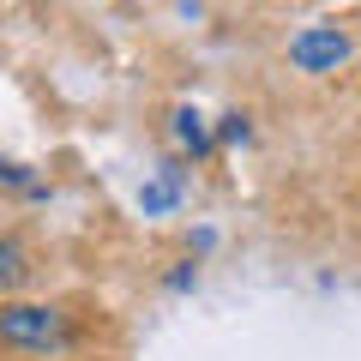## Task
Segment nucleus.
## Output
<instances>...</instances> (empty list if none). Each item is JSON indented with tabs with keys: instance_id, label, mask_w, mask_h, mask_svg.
I'll return each instance as SVG.
<instances>
[{
	"instance_id": "f257e3e1",
	"label": "nucleus",
	"mask_w": 361,
	"mask_h": 361,
	"mask_svg": "<svg viewBox=\"0 0 361 361\" xmlns=\"http://www.w3.org/2000/svg\"><path fill=\"white\" fill-rule=\"evenodd\" d=\"M0 337L18 349H54L66 337V319L42 301H13V307H0Z\"/></svg>"
},
{
	"instance_id": "f03ea898",
	"label": "nucleus",
	"mask_w": 361,
	"mask_h": 361,
	"mask_svg": "<svg viewBox=\"0 0 361 361\" xmlns=\"http://www.w3.org/2000/svg\"><path fill=\"white\" fill-rule=\"evenodd\" d=\"M289 61H295L301 73H337V66L349 61V37L337 25H301L295 37H289Z\"/></svg>"
},
{
	"instance_id": "7ed1b4c3",
	"label": "nucleus",
	"mask_w": 361,
	"mask_h": 361,
	"mask_svg": "<svg viewBox=\"0 0 361 361\" xmlns=\"http://www.w3.org/2000/svg\"><path fill=\"white\" fill-rule=\"evenodd\" d=\"M25 253H18V247L13 241H0V289H18V283H25Z\"/></svg>"
},
{
	"instance_id": "20e7f679",
	"label": "nucleus",
	"mask_w": 361,
	"mask_h": 361,
	"mask_svg": "<svg viewBox=\"0 0 361 361\" xmlns=\"http://www.w3.org/2000/svg\"><path fill=\"white\" fill-rule=\"evenodd\" d=\"M175 139H180V145H193V151H205L211 133H205V121H199L193 109H180V115H175Z\"/></svg>"
},
{
	"instance_id": "39448f33",
	"label": "nucleus",
	"mask_w": 361,
	"mask_h": 361,
	"mask_svg": "<svg viewBox=\"0 0 361 361\" xmlns=\"http://www.w3.org/2000/svg\"><path fill=\"white\" fill-rule=\"evenodd\" d=\"M175 193H180L175 175H163V180H151V187H139V205L145 211H169V205H175Z\"/></svg>"
}]
</instances>
